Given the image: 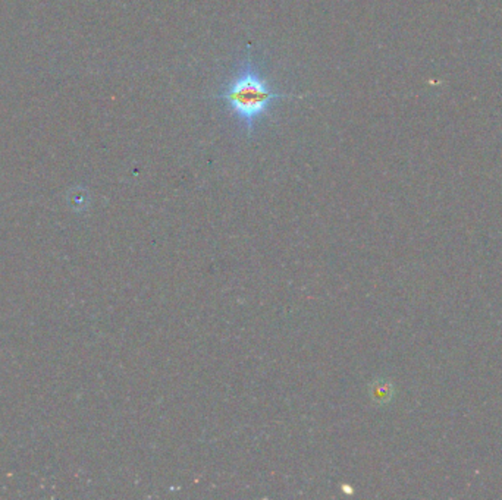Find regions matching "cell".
<instances>
[{
    "mask_svg": "<svg viewBox=\"0 0 502 500\" xmlns=\"http://www.w3.org/2000/svg\"><path fill=\"white\" fill-rule=\"evenodd\" d=\"M291 97L297 96L275 91L260 66L250 56L238 63L236 72L216 94V98L227 105L229 113L237 119L247 137H253L260 119L269 116L275 102Z\"/></svg>",
    "mask_w": 502,
    "mask_h": 500,
    "instance_id": "obj_1",
    "label": "cell"
}]
</instances>
